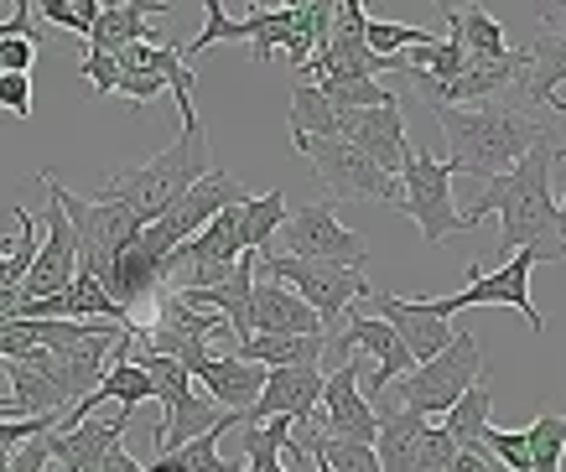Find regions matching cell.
<instances>
[{
    "label": "cell",
    "instance_id": "obj_1",
    "mask_svg": "<svg viewBox=\"0 0 566 472\" xmlns=\"http://www.w3.org/2000/svg\"><path fill=\"white\" fill-rule=\"evenodd\" d=\"M551 167H556V140H541L515 171H504L483 187V198L463 213V229H479L489 213H499V250L504 254L541 250V260H562Z\"/></svg>",
    "mask_w": 566,
    "mask_h": 472
},
{
    "label": "cell",
    "instance_id": "obj_2",
    "mask_svg": "<svg viewBox=\"0 0 566 472\" xmlns=\"http://www.w3.org/2000/svg\"><path fill=\"white\" fill-rule=\"evenodd\" d=\"M442 135H447V167L468 171V177H504L515 171L525 156L551 140V125L535 115L525 99H489L473 109H442Z\"/></svg>",
    "mask_w": 566,
    "mask_h": 472
},
{
    "label": "cell",
    "instance_id": "obj_3",
    "mask_svg": "<svg viewBox=\"0 0 566 472\" xmlns=\"http://www.w3.org/2000/svg\"><path fill=\"white\" fill-rule=\"evenodd\" d=\"M213 171V140H208V125L198 115V104H182V135H177L167 151H156L151 161H140L130 171H115L104 177V187L94 192L99 202H120L130 208L140 223H156L167 208H172L188 187H198Z\"/></svg>",
    "mask_w": 566,
    "mask_h": 472
},
{
    "label": "cell",
    "instance_id": "obj_4",
    "mask_svg": "<svg viewBox=\"0 0 566 472\" xmlns=\"http://www.w3.org/2000/svg\"><path fill=\"white\" fill-rule=\"evenodd\" d=\"M36 182L48 187V198L63 208V219H69L73 239H78V270H88V275L104 286L109 270H115V260L125 254V244H130L146 223H140L130 208H120V202H99V198H84V192L63 187L57 171H42Z\"/></svg>",
    "mask_w": 566,
    "mask_h": 472
},
{
    "label": "cell",
    "instance_id": "obj_5",
    "mask_svg": "<svg viewBox=\"0 0 566 472\" xmlns=\"http://www.w3.org/2000/svg\"><path fill=\"white\" fill-rule=\"evenodd\" d=\"M483 379V354H479V337L473 333H452V343H447L437 358H427V364H416L406 379H395V400H400V410H411V416H421V421H442L452 405L463 400L468 389Z\"/></svg>",
    "mask_w": 566,
    "mask_h": 472
},
{
    "label": "cell",
    "instance_id": "obj_6",
    "mask_svg": "<svg viewBox=\"0 0 566 472\" xmlns=\"http://www.w3.org/2000/svg\"><path fill=\"white\" fill-rule=\"evenodd\" d=\"M260 281H275V286H286L292 296L317 312L323 322V333H333L338 322H348V306L364 302L369 296V281H364V270H338V265H312V260H292V254H260L255 265Z\"/></svg>",
    "mask_w": 566,
    "mask_h": 472
},
{
    "label": "cell",
    "instance_id": "obj_7",
    "mask_svg": "<svg viewBox=\"0 0 566 472\" xmlns=\"http://www.w3.org/2000/svg\"><path fill=\"white\" fill-rule=\"evenodd\" d=\"M244 198H250V192H244L240 177H229L223 167H213L203 182L188 187V192H182V198H177L161 219L146 223V229L136 234V244L151 254V260H161V265H167V254H172L177 244H188L203 223H213L223 208H234V202H244Z\"/></svg>",
    "mask_w": 566,
    "mask_h": 472
},
{
    "label": "cell",
    "instance_id": "obj_8",
    "mask_svg": "<svg viewBox=\"0 0 566 472\" xmlns=\"http://www.w3.org/2000/svg\"><path fill=\"white\" fill-rule=\"evenodd\" d=\"M452 177L458 171L447 167V161H437L431 151H416V146H411V161L400 167V202L395 208L411 213L427 244H452L458 234H468L463 213L452 202Z\"/></svg>",
    "mask_w": 566,
    "mask_h": 472
},
{
    "label": "cell",
    "instance_id": "obj_9",
    "mask_svg": "<svg viewBox=\"0 0 566 472\" xmlns=\"http://www.w3.org/2000/svg\"><path fill=\"white\" fill-rule=\"evenodd\" d=\"M535 265H546L541 250L510 254V265H499L494 275H483L479 265H468V286L452 291V296H431V312L442 322H452L458 312H468V306H515L520 317L531 322V333L541 337L546 333V317H541V306L531 302V270Z\"/></svg>",
    "mask_w": 566,
    "mask_h": 472
},
{
    "label": "cell",
    "instance_id": "obj_10",
    "mask_svg": "<svg viewBox=\"0 0 566 472\" xmlns=\"http://www.w3.org/2000/svg\"><path fill=\"white\" fill-rule=\"evenodd\" d=\"M296 151L312 156L317 182L327 187V202H400V177L379 171L359 146L348 140H296Z\"/></svg>",
    "mask_w": 566,
    "mask_h": 472
},
{
    "label": "cell",
    "instance_id": "obj_11",
    "mask_svg": "<svg viewBox=\"0 0 566 472\" xmlns=\"http://www.w3.org/2000/svg\"><path fill=\"white\" fill-rule=\"evenodd\" d=\"M275 239H286V254H292V260H312V265L364 270V260H369V244H364L354 229L338 223V208H333V202H307V208L286 213V223H281Z\"/></svg>",
    "mask_w": 566,
    "mask_h": 472
},
{
    "label": "cell",
    "instance_id": "obj_12",
    "mask_svg": "<svg viewBox=\"0 0 566 472\" xmlns=\"http://www.w3.org/2000/svg\"><path fill=\"white\" fill-rule=\"evenodd\" d=\"M354 348H364V354L375 358V374H369V389H364V395H369V405H375L379 395L395 385V379H406V374L416 369L411 354H406V343L390 333V322H379V317H348L344 333L327 337L323 358H333V369H338V358H348Z\"/></svg>",
    "mask_w": 566,
    "mask_h": 472
},
{
    "label": "cell",
    "instance_id": "obj_13",
    "mask_svg": "<svg viewBox=\"0 0 566 472\" xmlns=\"http://www.w3.org/2000/svg\"><path fill=\"white\" fill-rule=\"evenodd\" d=\"M317 426H323V437H333V441H359V447H375L379 416H375V405H369V395H364L359 364H338V369L323 379Z\"/></svg>",
    "mask_w": 566,
    "mask_h": 472
},
{
    "label": "cell",
    "instance_id": "obj_14",
    "mask_svg": "<svg viewBox=\"0 0 566 472\" xmlns=\"http://www.w3.org/2000/svg\"><path fill=\"white\" fill-rule=\"evenodd\" d=\"M73 275H78V239H73L63 208L48 198V213H42V244H36V260H32V270H27V281H21L17 302H48V296H57V291L69 286Z\"/></svg>",
    "mask_w": 566,
    "mask_h": 472
},
{
    "label": "cell",
    "instance_id": "obj_15",
    "mask_svg": "<svg viewBox=\"0 0 566 472\" xmlns=\"http://www.w3.org/2000/svg\"><path fill=\"white\" fill-rule=\"evenodd\" d=\"M323 364H307V369H265V389L260 400L244 410V426L255 421H292V426H312L317 421V400H323Z\"/></svg>",
    "mask_w": 566,
    "mask_h": 472
},
{
    "label": "cell",
    "instance_id": "obj_16",
    "mask_svg": "<svg viewBox=\"0 0 566 472\" xmlns=\"http://www.w3.org/2000/svg\"><path fill=\"white\" fill-rule=\"evenodd\" d=\"M338 140L359 146L379 171L400 177V167L411 161V140H406V115L400 104H385V109H344V130Z\"/></svg>",
    "mask_w": 566,
    "mask_h": 472
},
{
    "label": "cell",
    "instance_id": "obj_17",
    "mask_svg": "<svg viewBox=\"0 0 566 472\" xmlns=\"http://www.w3.org/2000/svg\"><path fill=\"white\" fill-rule=\"evenodd\" d=\"M375 302V317L390 322V333L406 343L411 364H427L452 343V322H442L431 312V302H406V296H390V291H369Z\"/></svg>",
    "mask_w": 566,
    "mask_h": 472
},
{
    "label": "cell",
    "instance_id": "obj_18",
    "mask_svg": "<svg viewBox=\"0 0 566 472\" xmlns=\"http://www.w3.org/2000/svg\"><path fill=\"white\" fill-rule=\"evenodd\" d=\"M525 57H531V78L520 88V99L531 109H546V99H556L566 84V6L541 11V36L525 48Z\"/></svg>",
    "mask_w": 566,
    "mask_h": 472
},
{
    "label": "cell",
    "instance_id": "obj_19",
    "mask_svg": "<svg viewBox=\"0 0 566 472\" xmlns=\"http://www.w3.org/2000/svg\"><path fill=\"white\" fill-rule=\"evenodd\" d=\"M130 416H136V410H115L109 421H104V416H88V421L69 426V431H52L48 437L52 462H57L63 472H99V462L109 457V447H120Z\"/></svg>",
    "mask_w": 566,
    "mask_h": 472
},
{
    "label": "cell",
    "instance_id": "obj_20",
    "mask_svg": "<svg viewBox=\"0 0 566 472\" xmlns=\"http://www.w3.org/2000/svg\"><path fill=\"white\" fill-rule=\"evenodd\" d=\"M250 327H255L250 337H327L317 312L302 296H292L275 281H260V275H255V291H250Z\"/></svg>",
    "mask_w": 566,
    "mask_h": 472
},
{
    "label": "cell",
    "instance_id": "obj_21",
    "mask_svg": "<svg viewBox=\"0 0 566 472\" xmlns=\"http://www.w3.org/2000/svg\"><path fill=\"white\" fill-rule=\"evenodd\" d=\"M167 11H172V6H161V0H115V6L99 0V17H94V27H88V36H84V52L115 57V52H125L130 42H156L151 17H167Z\"/></svg>",
    "mask_w": 566,
    "mask_h": 472
},
{
    "label": "cell",
    "instance_id": "obj_22",
    "mask_svg": "<svg viewBox=\"0 0 566 472\" xmlns=\"http://www.w3.org/2000/svg\"><path fill=\"white\" fill-rule=\"evenodd\" d=\"M192 379H198V385L208 389V400L219 405V410H229V416H244V410L260 400V389H265V369H260V364H244V358H234V354H213Z\"/></svg>",
    "mask_w": 566,
    "mask_h": 472
},
{
    "label": "cell",
    "instance_id": "obj_23",
    "mask_svg": "<svg viewBox=\"0 0 566 472\" xmlns=\"http://www.w3.org/2000/svg\"><path fill=\"white\" fill-rule=\"evenodd\" d=\"M375 416H379V431H375L379 472H416V452H421V437H427L431 421L400 410V405H375Z\"/></svg>",
    "mask_w": 566,
    "mask_h": 472
},
{
    "label": "cell",
    "instance_id": "obj_24",
    "mask_svg": "<svg viewBox=\"0 0 566 472\" xmlns=\"http://www.w3.org/2000/svg\"><path fill=\"white\" fill-rule=\"evenodd\" d=\"M6 379H11V405H17L21 421H63V410H69V395L52 385L48 374L27 369V364H6Z\"/></svg>",
    "mask_w": 566,
    "mask_h": 472
},
{
    "label": "cell",
    "instance_id": "obj_25",
    "mask_svg": "<svg viewBox=\"0 0 566 472\" xmlns=\"http://www.w3.org/2000/svg\"><path fill=\"white\" fill-rule=\"evenodd\" d=\"M323 348L327 337H244L234 343V358L260 369H307V364H323Z\"/></svg>",
    "mask_w": 566,
    "mask_h": 472
},
{
    "label": "cell",
    "instance_id": "obj_26",
    "mask_svg": "<svg viewBox=\"0 0 566 472\" xmlns=\"http://www.w3.org/2000/svg\"><path fill=\"white\" fill-rule=\"evenodd\" d=\"M229 426H244V416H229L223 426H213L208 437L177 447V452H156V462L146 472H244V462H223L219 441L229 437Z\"/></svg>",
    "mask_w": 566,
    "mask_h": 472
},
{
    "label": "cell",
    "instance_id": "obj_27",
    "mask_svg": "<svg viewBox=\"0 0 566 472\" xmlns=\"http://www.w3.org/2000/svg\"><path fill=\"white\" fill-rule=\"evenodd\" d=\"M447 27L458 32V42L468 48V57H483V63H499V57H510V42H504V27H499L489 11L479 6H447Z\"/></svg>",
    "mask_w": 566,
    "mask_h": 472
},
{
    "label": "cell",
    "instance_id": "obj_28",
    "mask_svg": "<svg viewBox=\"0 0 566 472\" xmlns=\"http://www.w3.org/2000/svg\"><path fill=\"white\" fill-rule=\"evenodd\" d=\"M338 130H344V109H333L323 88L302 78L292 88V140H338Z\"/></svg>",
    "mask_w": 566,
    "mask_h": 472
},
{
    "label": "cell",
    "instance_id": "obj_29",
    "mask_svg": "<svg viewBox=\"0 0 566 472\" xmlns=\"http://www.w3.org/2000/svg\"><path fill=\"white\" fill-rule=\"evenodd\" d=\"M286 192H250V198L240 202V239L250 254H265V244H271L275 234H281V223H286Z\"/></svg>",
    "mask_w": 566,
    "mask_h": 472
},
{
    "label": "cell",
    "instance_id": "obj_30",
    "mask_svg": "<svg viewBox=\"0 0 566 472\" xmlns=\"http://www.w3.org/2000/svg\"><path fill=\"white\" fill-rule=\"evenodd\" d=\"M489 405H494V389H489V379H479V385L468 389L463 400H458V405H452V410L442 416V431L458 441V452L483 457V452H479V437H483V426H489Z\"/></svg>",
    "mask_w": 566,
    "mask_h": 472
},
{
    "label": "cell",
    "instance_id": "obj_31",
    "mask_svg": "<svg viewBox=\"0 0 566 472\" xmlns=\"http://www.w3.org/2000/svg\"><path fill=\"white\" fill-rule=\"evenodd\" d=\"M333 17H338V6L333 0H312V6H296V21H292V48H286V63L302 73L312 63V52L323 48L327 36H333Z\"/></svg>",
    "mask_w": 566,
    "mask_h": 472
},
{
    "label": "cell",
    "instance_id": "obj_32",
    "mask_svg": "<svg viewBox=\"0 0 566 472\" xmlns=\"http://www.w3.org/2000/svg\"><path fill=\"white\" fill-rule=\"evenodd\" d=\"M307 84L323 88V99L333 109H385V104H400L395 88H385L379 78H348V73H323V78H307Z\"/></svg>",
    "mask_w": 566,
    "mask_h": 472
},
{
    "label": "cell",
    "instance_id": "obj_33",
    "mask_svg": "<svg viewBox=\"0 0 566 472\" xmlns=\"http://www.w3.org/2000/svg\"><path fill=\"white\" fill-rule=\"evenodd\" d=\"M525 452H531V472H562L566 457V416L556 410H541L535 426L525 431Z\"/></svg>",
    "mask_w": 566,
    "mask_h": 472
},
{
    "label": "cell",
    "instance_id": "obj_34",
    "mask_svg": "<svg viewBox=\"0 0 566 472\" xmlns=\"http://www.w3.org/2000/svg\"><path fill=\"white\" fill-rule=\"evenodd\" d=\"M292 21H296V6H255V36H250L255 63H271L275 52L292 48Z\"/></svg>",
    "mask_w": 566,
    "mask_h": 472
},
{
    "label": "cell",
    "instance_id": "obj_35",
    "mask_svg": "<svg viewBox=\"0 0 566 472\" xmlns=\"http://www.w3.org/2000/svg\"><path fill=\"white\" fill-rule=\"evenodd\" d=\"M296 447L317 452L333 472H379L375 447H359V441H333V437H323V431H307V437L296 441Z\"/></svg>",
    "mask_w": 566,
    "mask_h": 472
},
{
    "label": "cell",
    "instance_id": "obj_36",
    "mask_svg": "<svg viewBox=\"0 0 566 472\" xmlns=\"http://www.w3.org/2000/svg\"><path fill=\"white\" fill-rule=\"evenodd\" d=\"M437 32H427V27H400V21H369L364 17V42H369V52H379V57H400V52L421 48V42H431Z\"/></svg>",
    "mask_w": 566,
    "mask_h": 472
},
{
    "label": "cell",
    "instance_id": "obj_37",
    "mask_svg": "<svg viewBox=\"0 0 566 472\" xmlns=\"http://www.w3.org/2000/svg\"><path fill=\"white\" fill-rule=\"evenodd\" d=\"M32 17L52 21V27H63L73 36H88V27L99 17V0H32Z\"/></svg>",
    "mask_w": 566,
    "mask_h": 472
},
{
    "label": "cell",
    "instance_id": "obj_38",
    "mask_svg": "<svg viewBox=\"0 0 566 472\" xmlns=\"http://www.w3.org/2000/svg\"><path fill=\"white\" fill-rule=\"evenodd\" d=\"M479 452L489 457V462H504L510 472H531V452H525V431H499L494 421L483 426L479 437Z\"/></svg>",
    "mask_w": 566,
    "mask_h": 472
},
{
    "label": "cell",
    "instance_id": "obj_39",
    "mask_svg": "<svg viewBox=\"0 0 566 472\" xmlns=\"http://www.w3.org/2000/svg\"><path fill=\"white\" fill-rule=\"evenodd\" d=\"M452 457H458V441L447 437L442 426H427L421 452H416V472H447V468H452Z\"/></svg>",
    "mask_w": 566,
    "mask_h": 472
},
{
    "label": "cell",
    "instance_id": "obj_40",
    "mask_svg": "<svg viewBox=\"0 0 566 472\" xmlns=\"http://www.w3.org/2000/svg\"><path fill=\"white\" fill-rule=\"evenodd\" d=\"M0 109L17 119L32 115V78L27 73H0Z\"/></svg>",
    "mask_w": 566,
    "mask_h": 472
},
{
    "label": "cell",
    "instance_id": "obj_41",
    "mask_svg": "<svg viewBox=\"0 0 566 472\" xmlns=\"http://www.w3.org/2000/svg\"><path fill=\"white\" fill-rule=\"evenodd\" d=\"M36 36H6L0 42V73H27L32 78V63H36Z\"/></svg>",
    "mask_w": 566,
    "mask_h": 472
},
{
    "label": "cell",
    "instance_id": "obj_42",
    "mask_svg": "<svg viewBox=\"0 0 566 472\" xmlns=\"http://www.w3.org/2000/svg\"><path fill=\"white\" fill-rule=\"evenodd\" d=\"M78 73L88 78V88H94V94H115V84H120V67H115V57H104V52H84Z\"/></svg>",
    "mask_w": 566,
    "mask_h": 472
},
{
    "label": "cell",
    "instance_id": "obj_43",
    "mask_svg": "<svg viewBox=\"0 0 566 472\" xmlns=\"http://www.w3.org/2000/svg\"><path fill=\"white\" fill-rule=\"evenodd\" d=\"M57 431V421H0V457H11L17 447H27L32 437Z\"/></svg>",
    "mask_w": 566,
    "mask_h": 472
},
{
    "label": "cell",
    "instance_id": "obj_44",
    "mask_svg": "<svg viewBox=\"0 0 566 472\" xmlns=\"http://www.w3.org/2000/svg\"><path fill=\"white\" fill-rule=\"evenodd\" d=\"M48 437H52V431H48ZM48 437H32L27 447H17V452H11V472H48V462H52Z\"/></svg>",
    "mask_w": 566,
    "mask_h": 472
},
{
    "label": "cell",
    "instance_id": "obj_45",
    "mask_svg": "<svg viewBox=\"0 0 566 472\" xmlns=\"http://www.w3.org/2000/svg\"><path fill=\"white\" fill-rule=\"evenodd\" d=\"M99 472H146V468H140V462L125 452V447H109V457L99 462Z\"/></svg>",
    "mask_w": 566,
    "mask_h": 472
},
{
    "label": "cell",
    "instance_id": "obj_46",
    "mask_svg": "<svg viewBox=\"0 0 566 472\" xmlns=\"http://www.w3.org/2000/svg\"><path fill=\"white\" fill-rule=\"evenodd\" d=\"M447 472H499L494 462H489V457H473V452H458L452 457V468Z\"/></svg>",
    "mask_w": 566,
    "mask_h": 472
},
{
    "label": "cell",
    "instance_id": "obj_47",
    "mask_svg": "<svg viewBox=\"0 0 566 472\" xmlns=\"http://www.w3.org/2000/svg\"><path fill=\"white\" fill-rule=\"evenodd\" d=\"M556 239H562V260H566V187H562V202H556Z\"/></svg>",
    "mask_w": 566,
    "mask_h": 472
},
{
    "label": "cell",
    "instance_id": "obj_48",
    "mask_svg": "<svg viewBox=\"0 0 566 472\" xmlns=\"http://www.w3.org/2000/svg\"><path fill=\"white\" fill-rule=\"evenodd\" d=\"M0 421H21V416H17V405L6 400V395H0Z\"/></svg>",
    "mask_w": 566,
    "mask_h": 472
},
{
    "label": "cell",
    "instance_id": "obj_49",
    "mask_svg": "<svg viewBox=\"0 0 566 472\" xmlns=\"http://www.w3.org/2000/svg\"><path fill=\"white\" fill-rule=\"evenodd\" d=\"M312 457V462H317V472H333V468H327V462H323V457H317V452H307Z\"/></svg>",
    "mask_w": 566,
    "mask_h": 472
},
{
    "label": "cell",
    "instance_id": "obj_50",
    "mask_svg": "<svg viewBox=\"0 0 566 472\" xmlns=\"http://www.w3.org/2000/svg\"><path fill=\"white\" fill-rule=\"evenodd\" d=\"M0 472H11V457H0Z\"/></svg>",
    "mask_w": 566,
    "mask_h": 472
},
{
    "label": "cell",
    "instance_id": "obj_51",
    "mask_svg": "<svg viewBox=\"0 0 566 472\" xmlns=\"http://www.w3.org/2000/svg\"><path fill=\"white\" fill-rule=\"evenodd\" d=\"M48 472H63V468H57V462H48Z\"/></svg>",
    "mask_w": 566,
    "mask_h": 472
}]
</instances>
